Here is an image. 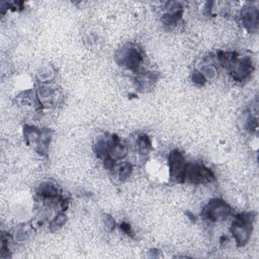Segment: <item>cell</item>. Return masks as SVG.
<instances>
[{
  "label": "cell",
  "mask_w": 259,
  "mask_h": 259,
  "mask_svg": "<svg viewBox=\"0 0 259 259\" xmlns=\"http://www.w3.org/2000/svg\"><path fill=\"white\" fill-rule=\"evenodd\" d=\"M131 173V166L128 165V164H125L123 167L120 169V177L122 178H126Z\"/></svg>",
  "instance_id": "6da1fadb"
}]
</instances>
